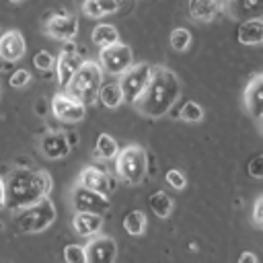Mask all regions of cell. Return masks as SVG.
Listing matches in <instances>:
<instances>
[{"label": "cell", "instance_id": "cell-5", "mask_svg": "<svg viewBox=\"0 0 263 263\" xmlns=\"http://www.w3.org/2000/svg\"><path fill=\"white\" fill-rule=\"evenodd\" d=\"M55 205L49 197L25 208V210H18L14 220H12V226L18 234H35V232H43L47 230L53 222H55Z\"/></svg>", "mask_w": 263, "mask_h": 263}, {"label": "cell", "instance_id": "cell-4", "mask_svg": "<svg viewBox=\"0 0 263 263\" xmlns=\"http://www.w3.org/2000/svg\"><path fill=\"white\" fill-rule=\"evenodd\" d=\"M115 173L127 185H140L148 175V154L140 144L119 148L115 156Z\"/></svg>", "mask_w": 263, "mask_h": 263}, {"label": "cell", "instance_id": "cell-1", "mask_svg": "<svg viewBox=\"0 0 263 263\" xmlns=\"http://www.w3.org/2000/svg\"><path fill=\"white\" fill-rule=\"evenodd\" d=\"M4 181V208L10 212L25 210L41 199H45L53 187L51 175L47 171L18 166L8 173Z\"/></svg>", "mask_w": 263, "mask_h": 263}, {"label": "cell", "instance_id": "cell-26", "mask_svg": "<svg viewBox=\"0 0 263 263\" xmlns=\"http://www.w3.org/2000/svg\"><path fill=\"white\" fill-rule=\"evenodd\" d=\"M123 230L127 232V234H132V236H140V234H144V230H146V214L142 212V210H129L125 216H123Z\"/></svg>", "mask_w": 263, "mask_h": 263}, {"label": "cell", "instance_id": "cell-29", "mask_svg": "<svg viewBox=\"0 0 263 263\" xmlns=\"http://www.w3.org/2000/svg\"><path fill=\"white\" fill-rule=\"evenodd\" d=\"M64 261L66 263H86L84 247L82 245H76V242L64 247Z\"/></svg>", "mask_w": 263, "mask_h": 263}, {"label": "cell", "instance_id": "cell-28", "mask_svg": "<svg viewBox=\"0 0 263 263\" xmlns=\"http://www.w3.org/2000/svg\"><path fill=\"white\" fill-rule=\"evenodd\" d=\"M177 117H181V119L187 121V123H199V121L203 119V109H201V105H197L195 101H185Z\"/></svg>", "mask_w": 263, "mask_h": 263}, {"label": "cell", "instance_id": "cell-34", "mask_svg": "<svg viewBox=\"0 0 263 263\" xmlns=\"http://www.w3.org/2000/svg\"><path fill=\"white\" fill-rule=\"evenodd\" d=\"M253 220H255V224H257V226H261V224H263V197H257V201H255Z\"/></svg>", "mask_w": 263, "mask_h": 263}, {"label": "cell", "instance_id": "cell-17", "mask_svg": "<svg viewBox=\"0 0 263 263\" xmlns=\"http://www.w3.org/2000/svg\"><path fill=\"white\" fill-rule=\"evenodd\" d=\"M245 109L253 119L261 121L263 115V74H255L245 88Z\"/></svg>", "mask_w": 263, "mask_h": 263}, {"label": "cell", "instance_id": "cell-15", "mask_svg": "<svg viewBox=\"0 0 263 263\" xmlns=\"http://www.w3.org/2000/svg\"><path fill=\"white\" fill-rule=\"evenodd\" d=\"M25 51H27V43L21 31L10 29L0 35V58L4 62H18L25 55Z\"/></svg>", "mask_w": 263, "mask_h": 263}, {"label": "cell", "instance_id": "cell-38", "mask_svg": "<svg viewBox=\"0 0 263 263\" xmlns=\"http://www.w3.org/2000/svg\"><path fill=\"white\" fill-rule=\"evenodd\" d=\"M0 97H2V84H0Z\"/></svg>", "mask_w": 263, "mask_h": 263}, {"label": "cell", "instance_id": "cell-31", "mask_svg": "<svg viewBox=\"0 0 263 263\" xmlns=\"http://www.w3.org/2000/svg\"><path fill=\"white\" fill-rule=\"evenodd\" d=\"M164 179H166V183L173 189H185V185H187V179H185V175L179 168H168L166 175H164Z\"/></svg>", "mask_w": 263, "mask_h": 263}, {"label": "cell", "instance_id": "cell-24", "mask_svg": "<svg viewBox=\"0 0 263 263\" xmlns=\"http://www.w3.org/2000/svg\"><path fill=\"white\" fill-rule=\"evenodd\" d=\"M119 152V146H117V140L109 134H101L95 142V156L101 158V160H113Z\"/></svg>", "mask_w": 263, "mask_h": 263}, {"label": "cell", "instance_id": "cell-12", "mask_svg": "<svg viewBox=\"0 0 263 263\" xmlns=\"http://www.w3.org/2000/svg\"><path fill=\"white\" fill-rule=\"evenodd\" d=\"M51 113H53L60 121L78 123V121L84 119L86 107H84L82 103H78L76 99H72L70 95H66V92H58V95L51 99Z\"/></svg>", "mask_w": 263, "mask_h": 263}, {"label": "cell", "instance_id": "cell-7", "mask_svg": "<svg viewBox=\"0 0 263 263\" xmlns=\"http://www.w3.org/2000/svg\"><path fill=\"white\" fill-rule=\"evenodd\" d=\"M70 203L76 214H105L111 208L109 195H101L97 191H90L86 187L74 185L70 191Z\"/></svg>", "mask_w": 263, "mask_h": 263}, {"label": "cell", "instance_id": "cell-21", "mask_svg": "<svg viewBox=\"0 0 263 263\" xmlns=\"http://www.w3.org/2000/svg\"><path fill=\"white\" fill-rule=\"evenodd\" d=\"M119 8V0H84L82 2V14L88 18H101L107 14H113Z\"/></svg>", "mask_w": 263, "mask_h": 263}, {"label": "cell", "instance_id": "cell-16", "mask_svg": "<svg viewBox=\"0 0 263 263\" xmlns=\"http://www.w3.org/2000/svg\"><path fill=\"white\" fill-rule=\"evenodd\" d=\"M224 12L236 21L261 18L263 0H224Z\"/></svg>", "mask_w": 263, "mask_h": 263}, {"label": "cell", "instance_id": "cell-27", "mask_svg": "<svg viewBox=\"0 0 263 263\" xmlns=\"http://www.w3.org/2000/svg\"><path fill=\"white\" fill-rule=\"evenodd\" d=\"M168 43L175 51H187L189 45H191V33L189 29L185 27H177L171 31V37H168Z\"/></svg>", "mask_w": 263, "mask_h": 263}, {"label": "cell", "instance_id": "cell-2", "mask_svg": "<svg viewBox=\"0 0 263 263\" xmlns=\"http://www.w3.org/2000/svg\"><path fill=\"white\" fill-rule=\"evenodd\" d=\"M179 97H181L179 76L173 70L158 66V68H152L150 80L146 88L142 90V95L134 101V107L140 115L148 119H158V117H164L173 109Z\"/></svg>", "mask_w": 263, "mask_h": 263}, {"label": "cell", "instance_id": "cell-18", "mask_svg": "<svg viewBox=\"0 0 263 263\" xmlns=\"http://www.w3.org/2000/svg\"><path fill=\"white\" fill-rule=\"evenodd\" d=\"M224 10V0H189L187 12L195 23H210Z\"/></svg>", "mask_w": 263, "mask_h": 263}, {"label": "cell", "instance_id": "cell-3", "mask_svg": "<svg viewBox=\"0 0 263 263\" xmlns=\"http://www.w3.org/2000/svg\"><path fill=\"white\" fill-rule=\"evenodd\" d=\"M103 74L105 72L101 70L99 62L84 60L82 66L78 68V72L74 74V78L70 80V84L66 86V95H70L72 99H76L84 107L92 105L97 101L99 88L103 84Z\"/></svg>", "mask_w": 263, "mask_h": 263}, {"label": "cell", "instance_id": "cell-8", "mask_svg": "<svg viewBox=\"0 0 263 263\" xmlns=\"http://www.w3.org/2000/svg\"><path fill=\"white\" fill-rule=\"evenodd\" d=\"M134 64V51L129 45L117 41L99 51V66L107 74H121Z\"/></svg>", "mask_w": 263, "mask_h": 263}, {"label": "cell", "instance_id": "cell-36", "mask_svg": "<svg viewBox=\"0 0 263 263\" xmlns=\"http://www.w3.org/2000/svg\"><path fill=\"white\" fill-rule=\"evenodd\" d=\"M4 208V181H2V177H0V210Z\"/></svg>", "mask_w": 263, "mask_h": 263}, {"label": "cell", "instance_id": "cell-33", "mask_svg": "<svg viewBox=\"0 0 263 263\" xmlns=\"http://www.w3.org/2000/svg\"><path fill=\"white\" fill-rule=\"evenodd\" d=\"M247 173H249L253 179H261V177H263V156H261V154H255V156L249 160Z\"/></svg>", "mask_w": 263, "mask_h": 263}, {"label": "cell", "instance_id": "cell-23", "mask_svg": "<svg viewBox=\"0 0 263 263\" xmlns=\"http://www.w3.org/2000/svg\"><path fill=\"white\" fill-rule=\"evenodd\" d=\"M117 41H119V31H117L113 25H109V23H99V25L92 29V43H95L99 49L109 47V45H113V43H117Z\"/></svg>", "mask_w": 263, "mask_h": 263}, {"label": "cell", "instance_id": "cell-25", "mask_svg": "<svg viewBox=\"0 0 263 263\" xmlns=\"http://www.w3.org/2000/svg\"><path fill=\"white\" fill-rule=\"evenodd\" d=\"M97 99L107 107V109H115L123 103V97H121V88L117 82H107V84H101L99 88V95Z\"/></svg>", "mask_w": 263, "mask_h": 263}, {"label": "cell", "instance_id": "cell-9", "mask_svg": "<svg viewBox=\"0 0 263 263\" xmlns=\"http://www.w3.org/2000/svg\"><path fill=\"white\" fill-rule=\"evenodd\" d=\"M76 49H78V47H76L74 41H66L64 47H62V51H60V55L55 58L53 70H55V76H58V82H60L62 88H66V86L70 84V80L74 78V74L78 72V68H80L82 62H84L82 55H80Z\"/></svg>", "mask_w": 263, "mask_h": 263}, {"label": "cell", "instance_id": "cell-37", "mask_svg": "<svg viewBox=\"0 0 263 263\" xmlns=\"http://www.w3.org/2000/svg\"><path fill=\"white\" fill-rule=\"evenodd\" d=\"M8 2H12V4H16V2H23V0H8Z\"/></svg>", "mask_w": 263, "mask_h": 263}, {"label": "cell", "instance_id": "cell-22", "mask_svg": "<svg viewBox=\"0 0 263 263\" xmlns=\"http://www.w3.org/2000/svg\"><path fill=\"white\" fill-rule=\"evenodd\" d=\"M148 208L156 218H168L173 212V197L166 191L158 189L148 197Z\"/></svg>", "mask_w": 263, "mask_h": 263}, {"label": "cell", "instance_id": "cell-35", "mask_svg": "<svg viewBox=\"0 0 263 263\" xmlns=\"http://www.w3.org/2000/svg\"><path fill=\"white\" fill-rule=\"evenodd\" d=\"M236 263H257V255L251 253V251H245V253H240V257H238Z\"/></svg>", "mask_w": 263, "mask_h": 263}, {"label": "cell", "instance_id": "cell-13", "mask_svg": "<svg viewBox=\"0 0 263 263\" xmlns=\"http://www.w3.org/2000/svg\"><path fill=\"white\" fill-rule=\"evenodd\" d=\"M39 150H41V154H43L45 158L58 160V158L68 156V152H70V140H68V136H66L64 132L51 129V132H47V134L41 138Z\"/></svg>", "mask_w": 263, "mask_h": 263}, {"label": "cell", "instance_id": "cell-30", "mask_svg": "<svg viewBox=\"0 0 263 263\" xmlns=\"http://www.w3.org/2000/svg\"><path fill=\"white\" fill-rule=\"evenodd\" d=\"M33 64L37 66V70L49 72V70H53V66H55V58H53L49 51H37L35 58H33Z\"/></svg>", "mask_w": 263, "mask_h": 263}, {"label": "cell", "instance_id": "cell-20", "mask_svg": "<svg viewBox=\"0 0 263 263\" xmlns=\"http://www.w3.org/2000/svg\"><path fill=\"white\" fill-rule=\"evenodd\" d=\"M72 228L80 236H97L99 230L103 228V216L101 214H74L72 218Z\"/></svg>", "mask_w": 263, "mask_h": 263}, {"label": "cell", "instance_id": "cell-10", "mask_svg": "<svg viewBox=\"0 0 263 263\" xmlns=\"http://www.w3.org/2000/svg\"><path fill=\"white\" fill-rule=\"evenodd\" d=\"M84 255H86V263H115L117 242L107 234L90 236V240L84 245Z\"/></svg>", "mask_w": 263, "mask_h": 263}, {"label": "cell", "instance_id": "cell-11", "mask_svg": "<svg viewBox=\"0 0 263 263\" xmlns=\"http://www.w3.org/2000/svg\"><path fill=\"white\" fill-rule=\"evenodd\" d=\"M45 33L51 37V39H58V41H74L76 33H78V18L76 14L72 12H55L47 18L45 23Z\"/></svg>", "mask_w": 263, "mask_h": 263}, {"label": "cell", "instance_id": "cell-32", "mask_svg": "<svg viewBox=\"0 0 263 263\" xmlns=\"http://www.w3.org/2000/svg\"><path fill=\"white\" fill-rule=\"evenodd\" d=\"M8 82H10V86H12V88H23V86H27V84L31 82V74H29V70L18 68L16 72H12V74H10Z\"/></svg>", "mask_w": 263, "mask_h": 263}, {"label": "cell", "instance_id": "cell-19", "mask_svg": "<svg viewBox=\"0 0 263 263\" xmlns=\"http://www.w3.org/2000/svg\"><path fill=\"white\" fill-rule=\"evenodd\" d=\"M238 43L242 45H259L263 41V18H249L238 25L236 31Z\"/></svg>", "mask_w": 263, "mask_h": 263}, {"label": "cell", "instance_id": "cell-14", "mask_svg": "<svg viewBox=\"0 0 263 263\" xmlns=\"http://www.w3.org/2000/svg\"><path fill=\"white\" fill-rule=\"evenodd\" d=\"M80 187H86L90 191H97L101 195H109L113 191V183L109 179V175L103 171V168H97V166H86L80 171L78 175V183Z\"/></svg>", "mask_w": 263, "mask_h": 263}, {"label": "cell", "instance_id": "cell-6", "mask_svg": "<svg viewBox=\"0 0 263 263\" xmlns=\"http://www.w3.org/2000/svg\"><path fill=\"white\" fill-rule=\"evenodd\" d=\"M150 74H152V66L146 64V62H140V64H132L127 70H123L119 74V88H121V97H123V103H134L142 90L146 88L148 80H150Z\"/></svg>", "mask_w": 263, "mask_h": 263}]
</instances>
